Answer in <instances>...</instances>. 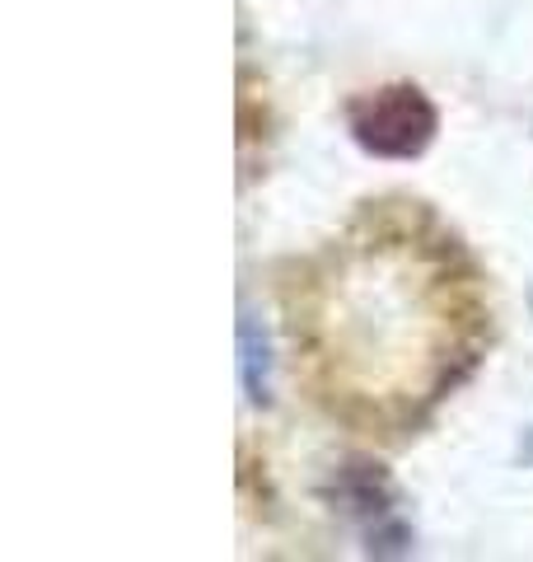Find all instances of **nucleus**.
I'll return each mask as SVG.
<instances>
[{
  "label": "nucleus",
  "instance_id": "f257e3e1",
  "mask_svg": "<svg viewBox=\"0 0 533 562\" xmlns=\"http://www.w3.org/2000/svg\"><path fill=\"white\" fill-rule=\"evenodd\" d=\"M295 371L355 436L402 441L483 366L487 272L417 198H375L281 281Z\"/></svg>",
  "mask_w": 533,
  "mask_h": 562
},
{
  "label": "nucleus",
  "instance_id": "f03ea898",
  "mask_svg": "<svg viewBox=\"0 0 533 562\" xmlns=\"http://www.w3.org/2000/svg\"><path fill=\"white\" fill-rule=\"evenodd\" d=\"M351 140L379 160H417L440 132V113L421 85H379L347 103Z\"/></svg>",
  "mask_w": 533,
  "mask_h": 562
},
{
  "label": "nucleus",
  "instance_id": "7ed1b4c3",
  "mask_svg": "<svg viewBox=\"0 0 533 562\" xmlns=\"http://www.w3.org/2000/svg\"><path fill=\"white\" fill-rule=\"evenodd\" d=\"M239 366H243V390H248V398L253 403H266V394H272V361H266V338L258 333V324H253V314H243L239 319Z\"/></svg>",
  "mask_w": 533,
  "mask_h": 562
}]
</instances>
